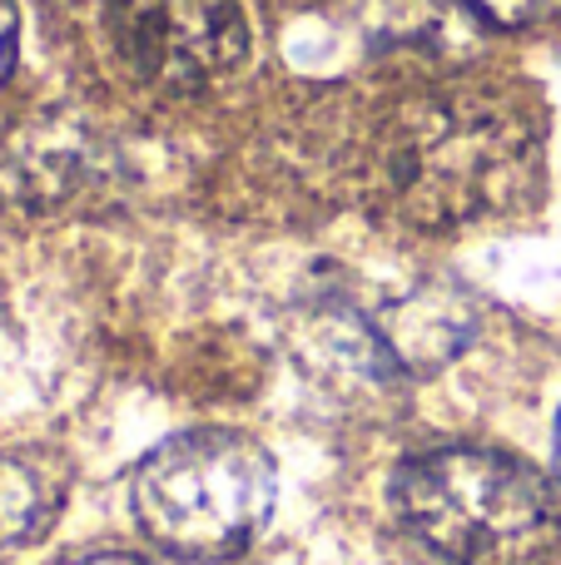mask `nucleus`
Listing matches in <instances>:
<instances>
[{"label": "nucleus", "instance_id": "4", "mask_svg": "<svg viewBox=\"0 0 561 565\" xmlns=\"http://www.w3.org/2000/svg\"><path fill=\"white\" fill-rule=\"evenodd\" d=\"M105 35L139 85L189 95L244 60L248 20L239 0H105Z\"/></svg>", "mask_w": 561, "mask_h": 565}, {"label": "nucleus", "instance_id": "8", "mask_svg": "<svg viewBox=\"0 0 561 565\" xmlns=\"http://www.w3.org/2000/svg\"><path fill=\"white\" fill-rule=\"evenodd\" d=\"M15 40H20L15 0H0V79H6L10 65H15Z\"/></svg>", "mask_w": 561, "mask_h": 565}, {"label": "nucleus", "instance_id": "3", "mask_svg": "<svg viewBox=\"0 0 561 565\" xmlns=\"http://www.w3.org/2000/svg\"><path fill=\"white\" fill-rule=\"evenodd\" d=\"M129 497L155 546L219 561L268 526L278 471L268 451L239 431H179L139 461Z\"/></svg>", "mask_w": 561, "mask_h": 565}, {"label": "nucleus", "instance_id": "1", "mask_svg": "<svg viewBox=\"0 0 561 565\" xmlns=\"http://www.w3.org/2000/svg\"><path fill=\"white\" fill-rule=\"evenodd\" d=\"M537 149L542 125L517 89H427L378 129L373 194L407 224H467L527 194Z\"/></svg>", "mask_w": 561, "mask_h": 565}, {"label": "nucleus", "instance_id": "5", "mask_svg": "<svg viewBox=\"0 0 561 565\" xmlns=\"http://www.w3.org/2000/svg\"><path fill=\"white\" fill-rule=\"evenodd\" d=\"M60 507V477L30 451H0V556L50 526Z\"/></svg>", "mask_w": 561, "mask_h": 565}, {"label": "nucleus", "instance_id": "2", "mask_svg": "<svg viewBox=\"0 0 561 565\" xmlns=\"http://www.w3.org/2000/svg\"><path fill=\"white\" fill-rule=\"evenodd\" d=\"M393 501L453 565H542L561 541L552 481L493 447L417 451L398 467Z\"/></svg>", "mask_w": 561, "mask_h": 565}, {"label": "nucleus", "instance_id": "9", "mask_svg": "<svg viewBox=\"0 0 561 565\" xmlns=\"http://www.w3.org/2000/svg\"><path fill=\"white\" fill-rule=\"evenodd\" d=\"M60 565H149V561L119 556V551H95V556H75V561H60Z\"/></svg>", "mask_w": 561, "mask_h": 565}, {"label": "nucleus", "instance_id": "7", "mask_svg": "<svg viewBox=\"0 0 561 565\" xmlns=\"http://www.w3.org/2000/svg\"><path fill=\"white\" fill-rule=\"evenodd\" d=\"M467 6H473V15L493 20L502 30H527L561 15V0H467Z\"/></svg>", "mask_w": 561, "mask_h": 565}, {"label": "nucleus", "instance_id": "6", "mask_svg": "<svg viewBox=\"0 0 561 565\" xmlns=\"http://www.w3.org/2000/svg\"><path fill=\"white\" fill-rule=\"evenodd\" d=\"M373 30L383 40H398V45H417V50H453V40H473V25H467L463 6L453 0H378Z\"/></svg>", "mask_w": 561, "mask_h": 565}, {"label": "nucleus", "instance_id": "10", "mask_svg": "<svg viewBox=\"0 0 561 565\" xmlns=\"http://www.w3.org/2000/svg\"><path fill=\"white\" fill-rule=\"evenodd\" d=\"M557 467H561V417H557Z\"/></svg>", "mask_w": 561, "mask_h": 565}]
</instances>
